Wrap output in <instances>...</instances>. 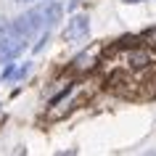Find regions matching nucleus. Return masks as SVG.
<instances>
[{
    "instance_id": "obj_7",
    "label": "nucleus",
    "mask_w": 156,
    "mask_h": 156,
    "mask_svg": "<svg viewBox=\"0 0 156 156\" xmlns=\"http://www.w3.org/2000/svg\"><path fill=\"white\" fill-rule=\"evenodd\" d=\"M13 72H16V66H13V64H8L5 69H3V80H13Z\"/></svg>"
},
{
    "instance_id": "obj_4",
    "label": "nucleus",
    "mask_w": 156,
    "mask_h": 156,
    "mask_svg": "<svg viewBox=\"0 0 156 156\" xmlns=\"http://www.w3.org/2000/svg\"><path fill=\"white\" fill-rule=\"evenodd\" d=\"M130 64L132 66H146V64H151V56H146V53H130Z\"/></svg>"
},
{
    "instance_id": "obj_8",
    "label": "nucleus",
    "mask_w": 156,
    "mask_h": 156,
    "mask_svg": "<svg viewBox=\"0 0 156 156\" xmlns=\"http://www.w3.org/2000/svg\"><path fill=\"white\" fill-rule=\"evenodd\" d=\"M45 42H48V32H45V34H40V40H37V45H34V53H40V50L45 48Z\"/></svg>"
},
{
    "instance_id": "obj_11",
    "label": "nucleus",
    "mask_w": 156,
    "mask_h": 156,
    "mask_svg": "<svg viewBox=\"0 0 156 156\" xmlns=\"http://www.w3.org/2000/svg\"><path fill=\"white\" fill-rule=\"evenodd\" d=\"M16 3H32V0H16Z\"/></svg>"
},
{
    "instance_id": "obj_6",
    "label": "nucleus",
    "mask_w": 156,
    "mask_h": 156,
    "mask_svg": "<svg viewBox=\"0 0 156 156\" xmlns=\"http://www.w3.org/2000/svg\"><path fill=\"white\" fill-rule=\"evenodd\" d=\"M29 69H32V64H24V66H19L16 72H13V80H24L27 74H29Z\"/></svg>"
},
{
    "instance_id": "obj_10",
    "label": "nucleus",
    "mask_w": 156,
    "mask_h": 156,
    "mask_svg": "<svg viewBox=\"0 0 156 156\" xmlns=\"http://www.w3.org/2000/svg\"><path fill=\"white\" fill-rule=\"evenodd\" d=\"M124 3H143V0H124Z\"/></svg>"
},
{
    "instance_id": "obj_3",
    "label": "nucleus",
    "mask_w": 156,
    "mask_h": 156,
    "mask_svg": "<svg viewBox=\"0 0 156 156\" xmlns=\"http://www.w3.org/2000/svg\"><path fill=\"white\" fill-rule=\"evenodd\" d=\"M40 11H42V19H45V27H53L56 21H61L64 5L56 3V0H48V3H42V5H40Z\"/></svg>"
},
{
    "instance_id": "obj_1",
    "label": "nucleus",
    "mask_w": 156,
    "mask_h": 156,
    "mask_svg": "<svg viewBox=\"0 0 156 156\" xmlns=\"http://www.w3.org/2000/svg\"><path fill=\"white\" fill-rule=\"evenodd\" d=\"M87 32H90V19L85 16V13H77V16H72L66 21L64 40L66 42H77V40H82V37H87Z\"/></svg>"
},
{
    "instance_id": "obj_2",
    "label": "nucleus",
    "mask_w": 156,
    "mask_h": 156,
    "mask_svg": "<svg viewBox=\"0 0 156 156\" xmlns=\"http://www.w3.org/2000/svg\"><path fill=\"white\" fill-rule=\"evenodd\" d=\"M24 48H27V40H24V37H19L16 32L0 37V61H13Z\"/></svg>"
},
{
    "instance_id": "obj_9",
    "label": "nucleus",
    "mask_w": 156,
    "mask_h": 156,
    "mask_svg": "<svg viewBox=\"0 0 156 156\" xmlns=\"http://www.w3.org/2000/svg\"><path fill=\"white\" fill-rule=\"evenodd\" d=\"M77 3H80V0H72V3H69V8H77Z\"/></svg>"
},
{
    "instance_id": "obj_5",
    "label": "nucleus",
    "mask_w": 156,
    "mask_h": 156,
    "mask_svg": "<svg viewBox=\"0 0 156 156\" xmlns=\"http://www.w3.org/2000/svg\"><path fill=\"white\" fill-rule=\"evenodd\" d=\"M5 34H13V24H11L8 19L0 16V37H5Z\"/></svg>"
}]
</instances>
